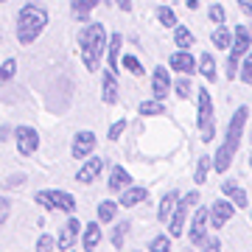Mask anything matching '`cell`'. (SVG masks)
Returning <instances> with one entry per match:
<instances>
[{
    "mask_svg": "<svg viewBox=\"0 0 252 252\" xmlns=\"http://www.w3.org/2000/svg\"><path fill=\"white\" fill-rule=\"evenodd\" d=\"M247 118H250V107L241 104V107L233 112L230 124H227V132H224V140L219 143V152L213 157V168L219 174H224L230 168V162L235 160V154L241 149V137H244V129H247Z\"/></svg>",
    "mask_w": 252,
    "mask_h": 252,
    "instance_id": "cell-1",
    "label": "cell"
},
{
    "mask_svg": "<svg viewBox=\"0 0 252 252\" xmlns=\"http://www.w3.org/2000/svg\"><path fill=\"white\" fill-rule=\"evenodd\" d=\"M79 48H81V62L90 73L98 70L101 56L107 54V28L101 23H87L79 31Z\"/></svg>",
    "mask_w": 252,
    "mask_h": 252,
    "instance_id": "cell-2",
    "label": "cell"
},
{
    "mask_svg": "<svg viewBox=\"0 0 252 252\" xmlns=\"http://www.w3.org/2000/svg\"><path fill=\"white\" fill-rule=\"evenodd\" d=\"M48 28V11L36 3H26L17 14V42L31 45L34 39H39V34Z\"/></svg>",
    "mask_w": 252,
    "mask_h": 252,
    "instance_id": "cell-3",
    "label": "cell"
},
{
    "mask_svg": "<svg viewBox=\"0 0 252 252\" xmlns=\"http://www.w3.org/2000/svg\"><path fill=\"white\" fill-rule=\"evenodd\" d=\"M252 51V31L250 26H235L233 31V48L227 51V62H224V76L227 79H235L238 70H241L244 56Z\"/></svg>",
    "mask_w": 252,
    "mask_h": 252,
    "instance_id": "cell-4",
    "label": "cell"
},
{
    "mask_svg": "<svg viewBox=\"0 0 252 252\" xmlns=\"http://www.w3.org/2000/svg\"><path fill=\"white\" fill-rule=\"evenodd\" d=\"M196 126L202 132V143H210L216 135V118H213V98L207 87H196Z\"/></svg>",
    "mask_w": 252,
    "mask_h": 252,
    "instance_id": "cell-5",
    "label": "cell"
},
{
    "mask_svg": "<svg viewBox=\"0 0 252 252\" xmlns=\"http://www.w3.org/2000/svg\"><path fill=\"white\" fill-rule=\"evenodd\" d=\"M199 205V190H190V193H185V196H180V202H177V207H174L171 219H168V235H182L185 233V219L190 216V210Z\"/></svg>",
    "mask_w": 252,
    "mask_h": 252,
    "instance_id": "cell-6",
    "label": "cell"
},
{
    "mask_svg": "<svg viewBox=\"0 0 252 252\" xmlns=\"http://www.w3.org/2000/svg\"><path fill=\"white\" fill-rule=\"evenodd\" d=\"M36 205L48 207V210H62V213H73L76 210V199L67 190H36Z\"/></svg>",
    "mask_w": 252,
    "mask_h": 252,
    "instance_id": "cell-7",
    "label": "cell"
},
{
    "mask_svg": "<svg viewBox=\"0 0 252 252\" xmlns=\"http://www.w3.org/2000/svg\"><path fill=\"white\" fill-rule=\"evenodd\" d=\"M207 227H210V207H199L196 205V213L190 219V227H188V238L193 247H202L207 238Z\"/></svg>",
    "mask_w": 252,
    "mask_h": 252,
    "instance_id": "cell-8",
    "label": "cell"
},
{
    "mask_svg": "<svg viewBox=\"0 0 252 252\" xmlns=\"http://www.w3.org/2000/svg\"><path fill=\"white\" fill-rule=\"evenodd\" d=\"M171 87H174V81H171L168 67H165V64H157L154 73H152V98H157V101L168 98V95H171Z\"/></svg>",
    "mask_w": 252,
    "mask_h": 252,
    "instance_id": "cell-9",
    "label": "cell"
},
{
    "mask_svg": "<svg viewBox=\"0 0 252 252\" xmlns=\"http://www.w3.org/2000/svg\"><path fill=\"white\" fill-rule=\"evenodd\" d=\"M235 210H238L235 202H230V199H216V202L210 205V227H213V230H221V227L235 216Z\"/></svg>",
    "mask_w": 252,
    "mask_h": 252,
    "instance_id": "cell-10",
    "label": "cell"
},
{
    "mask_svg": "<svg viewBox=\"0 0 252 252\" xmlns=\"http://www.w3.org/2000/svg\"><path fill=\"white\" fill-rule=\"evenodd\" d=\"M14 140H17V152L26 154V157L39 149V132L31 129V126H17L14 129Z\"/></svg>",
    "mask_w": 252,
    "mask_h": 252,
    "instance_id": "cell-11",
    "label": "cell"
},
{
    "mask_svg": "<svg viewBox=\"0 0 252 252\" xmlns=\"http://www.w3.org/2000/svg\"><path fill=\"white\" fill-rule=\"evenodd\" d=\"M168 67H171L174 73H193L196 70V56L190 54L188 48H180V51H174L171 59H168Z\"/></svg>",
    "mask_w": 252,
    "mask_h": 252,
    "instance_id": "cell-12",
    "label": "cell"
},
{
    "mask_svg": "<svg viewBox=\"0 0 252 252\" xmlns=\"http://www.w3.org/2000/svg\"><path fill=\"white\" fill-rule=\"evenodd\" d=\"M93 149H95V135H93V132H79V135L73 137L70 152H73L76 160H87L93 154Z\"/></svg>",
    "mask_w": 252,
    "mask_h": 252,
    "instance_id": "cell-13",
    "label": "cell"
},
{
    "mask_svg": "<svg viewBox=\"0 0 252 252\" xmlns=\"http://www.w3.org/2000/svg\"><path fill=\"white\" fill-rule=\"evenodd\" d=\"M101 171H104V160H101V157H90V160H84V165L76 171V180L84 182V185H93V182L98 180Z\"/></svg>",
    "mask_w": 252,
    "mask_h": 252,
    "instance_id": "cell-14",
    "label": "cell"
},
{
    "mask_svg": "<svg viewBox=\"0 0 252 252\" xmlns=\"http://www.w3.org/2000/svg\"><path fill=\"white\" fill-rule=\"evenodd\" d=\"M79 235H81V224L76 221V219H70V221H67V224H64L62 230H59V238H56V247L67 252V250L73 247V241L79 238Z\"/></svg>",
    "mask_w": 252,
    "mask_h": 252,
    "instance_id": "cell-15",
    "label": "cell"
},
{
    "mask_svg": "<svg viewBox=\"0 0 252 252\" xmlns=\"http://www.w3.org/2000/svg\"><path fill=\"white\" fill-rule=\"evenodd\" d=\"M221 193H224L230 202H235V207H247L250 205V196H247V190H244V185H238L235 180H227L224 185H221Z\"/></svg>",
    "mask_w": 252,
    "mask_h": 252,
    "instance_id": "cell-16",
    "label": "cell"
},
{
    "mask_svg": "<svg viewBox=\"0 0 252 252\" xmlns=\"http://www.w3.org/2000/svg\"><path fill=\"white\" fill-rule=\"evenodd\" d=\"M129 185H132L129 171H126L124 165H112V171H109V190H112V193H121V190H126Z\"/></svg>",
    "mask_w": 252,
    "mask_h": 252,
    "instance_id": "cell-17",
    "label": "cell"
},
{
    "mask_svg": "<svg viewBox=\"0 0 252 252\" xmlns=\"http://www.w3.org/2000/svg\"><path fill=\"white\" fill-rule=\"evenodd\" d=\"M101 101L109 104V107L118 101V79L109 67H107V73H104V81H101Z\"/></svg>",
    "mask_w": 252,
    "mask_h": 252,
    "instance_id": "cell-18",
    "label": "cell"
},
{
    "mask_svg": "<svg viewBox=\"0 0 252 252\" xmlns=\"http://www.w3.org/2000/svg\"><path fill=\"white\" fill-rule=\"evenodd\" d=\"M146 199H149V190L143 185H129L126 190H121V207H135Z\"/></svg>",
    "mask_w": 252,
    "mask_h": 252,
    "instance_id": "cell-19",
    "label": "cell"
},
{
    "mask_svg": "<svg viewBox=\"0 0 252 252\" xmlns=\"http://www.w3.org/2000/svg\"><path fill=\"white\" fill-rule=\"evenodd\" d=\"M101 221H90L84 224V233H81V244H84V252H93L101 244Z\"/></svg>",
    "mask_w": 252,
    "mask_h": 252,
    "instance_id": "cell-20",
    "label": "cell"
},
{
    "mask_svg": "<svg viewBox=\"0 0 252 252\" xmlns=\"http://www.w3.org/2000/svg\"><path fill=\"white\" fill-rule=\"evenodd\" d=\"M95 6H98V0H70V14H73V20L87 23V20H90V14L95 11Z\"/></svg>",
    "mask_w": 252,
    "mask_h": 252,
    "instance_id": "cell-21",
    "label": "cell"
},
{
    "mask_svg": "<svg viewBox=\"0 0 252 252\" xmlns=\"http://www.w3.org/2000/svg\"><path fill=\"white\" fill-rule=\"evenodd\" d=\"M177 202H180V190L174 188V190H168V193L160 199L157 219H160V221H168V219H171V213H174V207H177Z\"/></svg>",
    "mask_w": 252,
    "mask_h": 252,
    "instance_id": "cell-22",
    "label": "cell"
},
{
    "mask_svg": "<svg viewBox=\"0 0 252 252\" xmlns=\"http://www.w3.org/2000/svg\"><path fill=\"white\" fill-rule=\"evenodd\" d=\"M121 45H124V36L121 34H112L109 36V42H107V67L112 73H118V56H121Z\"/></svg>",
    "mask_w": 252,
    "mask_h": 252,
    "instance_id": "cell-23",
    "label": "cell"
},
{
    "mask_svg": "<svg viewBox=\"0 0 252 252\" xmlns=\"http://www.w3.org/2000/svg\"><path fill=\"white\" fill-rule=\"evenodd\" d=\"M199 73H202L207 81H219V67H216V59H213L210 51H205V54L199 56Z\"/></svg>",
    "mask_w": 252,
    "mask_h": 252,
    "instance_id": "cell-24",
    "label": "cell"
},
{
    "mask_svg": "<svg viewBox=\"0 0 252 252\" xmlns=\"http://www.w3.org/2000/svg\"><path fill=\"white\" fill-rule=\"evenodd\" d=\"M210 42H213L219 51H230V48H233V31L224 28V26H216L213 34H210Z\"/></svg>",
    "mask_w": 252,
    "mask_h": 252,
    "instance_id": "cell-25",
    "label": "cell"
},
{
    "mask_svg": "<svg viewBox=\"0 0 252 252\" xmlns=\"http://www.w3.org/2000/svg\"><path fill=\"white\" fill-rule=\"evenodd\" d=\"M193 42H196V36H193V31H190V26H177L174 28V45L177 48H193Z\"/></svg>",
    "mask_w": 252,
    "mask_h": 252,
    "instance_id": "cell-26",
    "label": "cell"
},
{
    "mask_svg": "<svg viewBox=\"0 0 252 252\" xmlns=\"http://www.w3.org/2000/svg\"><path fill=\"white\" fill-rule=\"evenodd\" d=\"M137 112H140L143 118H154V115H165V107H162V101L149 98V101H140Z\"/></svg>",
    "mask_w": 252,
    "mask_h": 252,
    "instance_id": "cell-27",
    "label": "cell"
},
{
    "mask_svg": "<svg viewBox=\"0 0 252 252\" xmlns=\"http://www.w3.org/2000/svg\"><path fill=\"white\" fill-rule=\"evenodd\" d=\"M157 20H160L162 28H177L180 26V17L174 14L171 6H157Z\"/></svg>",
    "mask_w": 252,
    "mask_h": 252,
    "instance_id": "cell-28",
    "label": "cell"
},
{
    "mask_svg": "<svg viewBox=\"0 0 252 252\" xmlns=\"http://www.w3.org/2000/svg\"><path fill=\"white\" fill-rule=\"evenodd\" d=\"M210 168H213V160H210V157H199L196 160V171H193V182H196V185H205Z\"/></svg>",
    "mask_w": 252,
    "mask_h": 252,
    "instance_id": "cell-29",
    "label": "cell"
},
{
    "mask_svg": "<svg viewBox=\"0 0 252 252\" xmlns=\"http://www.w3.org/2000/svg\"><path fill=\"white\" fill-rule=\"evenodd\" d=\"M126 233H129V219H124V221H118L115 224V230H112V247H124V238H126Z\"/></svg>",
    "mask_w": 252,
    "mask_h": 252,
    "instance_id": "cell-30",
    "label": "cell"
},
{
    "mask_svg": "<svg viewBox=\"0 0 252 252\" xmlns=\"http://www.w3.org/2000/svg\"><path fill=\"white\" fill-rule=\"evenodd\" d=\"M115 213H118L115 202H107V199H104V202L98 205V221H112V219H115Z\"/></svg>",
    "mask_w": 252,
    "mask_h": 252,
    "instance_id": "cell-31",
    "label": "cell"
},
{
    "mask_svg": "<svg viewBox=\"0 0 252 252\" xmlns=\"http://www.w3.org/2000/svg\"><path fill=\"white\" fill-rule=\"evenodd\" d=\"M14 73H17V59H6V62L0 64V84L11 81L14 79Z\"/></svg>",
    "mask_w": 252,
    "mask_h": 252,
    "instance_id": "cell-32",
    "label": "cell"
},
{
    "mask_svg": "<svg viewBox=\"0 0 252 252\" xmlns=\"http://www.w3.org/2000/svg\"><path fill=\"white\" fill-rule=\"evenodd\" d=\"M149 252H171V235H154Z\"/></svg>",
    "mask_w": 252,
    "mask_h": 252,
    "instance_id": "cell-33",
    "label": "cell"
},
{
    "mask_svg": "<svg viewBox=\"0 0 252 252\" xmlns=\"http://www.w3.org/2000/svg\"><path fill=\"white\" fill-rule=\"evenodd\" d=\"M207 17H210V23H216V26H224V20H227V11L221 3H213L210 9H207Z\"/></svg>",
    "mask_w": 252,
    "mask_h": 252,
    "instance_id": "cell-34",
    "label": "cell"
},
{
    "mask_svg": "<svg viewBox=\"0 0 252 252\" xmlns=\"http://www.w3.org/2000/svg\"><path fill=\"white\" fill-rule=\"evenodd\" d=\"M124 67L129 73H132V76H143V64H140V59H137V56H132V54H126L124 56Z\"/></svg>",
    "mask_w": 252,
    "mask_h": 252,
    "instance_id": "cell-35",
    "label": "cell"
},
{
    "mask_svg": "<svg viewBox=\"0 0 252 252\" xmlns=\"http://www.w3.org/2000/svg\"><path fill=\"white\" fill-rule=\"evenodd\" d=\"M238 76H241L244 84H250L252 87V51L247 56H244V62H241V70H238Z\"/></svg>",
    "mask_w": 252,
    "mask_h": 252,
    "instance_id": "cell-36",
    "label": "cell"
},
{
    "mask_svg": "<svg viewBox=\"0 0 252 252\" xmlns=\"http://www.w3.org/2000/svg\"><path fill=\"white\" fill-rule=\"evenodd\" d=\"M54 247H56V241L51 238V235H45V233H42L39 238H36V252H51Z\"/></svg>",
    "mask_w": 252,
    "mask_h": 252,
    "instance_id": "cell-37",
    "label": "cell"
},
{
    "mask_svg": "<svg viewBox=\"0 0 252 252\" xmlns=\"http://www.w3.org/2000/svg\"><path fill=\"white\" fill-rule=\"evenodd\" d=\"M202 252H221V241L216 235H207L205 244H202Z\"/></svg>",
    "mask_w": 252,
    "mask_h": 252,
    "instance_id": "cell-38",
    "label": "cell"
},
{
    "mask_svg": "<svg viewBox=\"0 0 252 252\" xmlns=\"http://www.w3.org/2000/svg\"><path fill=\"white\" fill-rule=\"evenodd\" d=\"M174 93H177L180 98H188V95H190V81L188 79H180L177 84H174Z\"/></svg>",
    "mask_w": 252,
    "mask_h": 252,
    "instance_id": "cell-39",
    "label": "cell"
},
{
    "mask_svg": "<svg viewBox=\"0 0 252 252\" xmlns=\"http://www.w3.org/2000/svg\"><path fill=\"white\" fill-rule=\"evenodd\" d=\"M124 129H126V121H115V124L109 126V132H107V137H109V140H118V137L124 135Z\"/></svg>",
    "mask_w": 252,
    "mask_h": 252,
    "instance_id": "cell-40",
    "label": "cell"
},
{
    "mask_svg": "<svg viewBox=\"0 0 252 252\" xmlns=\"http://www.w3.org/2000/svg\"><path fill=\"white\" fill-rule=\"evenodd\" d=\"M9 213H11V202L6 196H0V227L6 224V219H9Z\"/></svg>",
    "mask_w": 252,
    "mask_h": 252,
    "instance_id": "cell-41",
    "label": "cell"
},
{
    "mask_svg": "<svg viewBox=\"0 0 252 252\" xmlns=\"http://www.w3.org/2000/svg\"><path fill=\"white\" fill-rule=\"evenodd\" d=\"M23 182H26V177H23V174H11L9 180H6V188H20Z\"/></svg>",
    "mask_w": 252,
    "mask_h": 252,
    "instance_id": "cell-42",
    "label": "cell"
},
{
    "mask_svg": "<svg viewBox=\"0 0 252 252\" xmlns=\"http://www.w3.org/2000/svg\"><path fill=\"white\" fill-rule=\"evenodd\" d=\"M235 3H238V9H241L247 17H252V0H235Z\"/></svg>",
    "mask_w": 252,
    "mask_h": 252,
    "instance_id": "cell-43",
    "label": "cell"
},
{
    "mask_svg": "<svg viewBox=\"0 0 252 252\" xmlns=\"http://www.w3.org/2000/svg\"><path fill=\"white\" fill-rule=\"evenodd\" d=\"M115 6L121 11H129V9H132V0H115Z\"/></svg>",
    "mask_w": 252,
    "mask_h": 252,
    "instance_id": "cell-44",
    "label": "cell"
},
{
    "mask_svg": "<svg viewBox=\"0 0 252 252\" xmlns=\"http://www.w3.org/2000/svg\"><path fill=\"white\" fill-rule=\"evenodd\" d=\"M185 6H188V9H190V11H196V9H199V6H202V3H199V0H185Z\"/></svg>",
    "mask_w": 252,
    "mask_h": 252,
    "instance_id": "cell-45",
    "label": "cell"
},
{
    "mask_svg": "<svg viewBox=\"0 0 252 252\" xmlns=\"http://www.w3.org/2000/svg\"><path fill=\"white\" fill-rule=\"evenodd\" d=\"M250 168H252V154H250Z\"/></svg>",
    "mask_w": 252,
    "mask_h": 252,
    "instance_id": "cell-46",
    "label": "cell"
},
{
    "mask_svg": "<svg viewBox=\"0 0 252 252\" xmlns=\"http://www.w3.org/2000/svg\"><path fill=\"white\" fill-rule=\"evenodd\" d=\"M104 3H112V0H104Z\"/></svg>",
    "mask_w": 252,
    "mask_h": 252,
    "instance_id": "cell-47",
    "label": "cell"
},
{
    "mask_svg": "<svg viewBox=\"0 0 252 252\" xmlns=\"http://www.w3.org/2000/svg\"><path fill=\"white\" fill-rule=\"evenodd\" d=\"M0 3H6V0H0Z\"/></svg>",
    "mask_w": 252,
    "mask_h": 252,
    "instance_id": "cell-48",
    "label": "cell"
}]
</instances>
